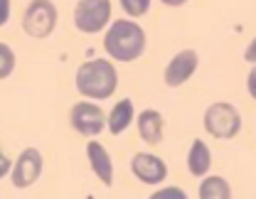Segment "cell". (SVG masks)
<instances>
[{"instance_id": "obj_9", "label": "cell", "mask_w": 256, "mask_h": 199, "mask_svg": "<svg viewBox=\"0 0 256 199\" xmlns=\"http://www.w3.org/2000/svg\"><path fill=\"white\" fill-rule=\"evenodd\" d=\"M130 172L136 175V180H140L143 185H162L168 177V165L153 153H136L130 158Z\"/></svg>"}, {"instance_id": "obj_7", "label": "cell", "mask_w": 256, "mask_h": 199, "mask_svg": "<svg viewBox=\"0 0 256 199\" xmlns=\"http://www.w3.org/2000/svg\"><path fill=\"white\" fill-rule=\"evenodd\" d=\"M42 167H44V160H42V153L37 148H25L15 165H12V172H10V180H12V187L15 190H28L32 187L40 175H42Z\"/></svg>"}, {"instance_id": "obj_16", "label": "cell", "mask_w": 256, "mask_h": 199, "mask_svg": "<svg viewBox=\"0 0 256 199\" xmlns=\"http://www.w3.org/2000/svg\"><path fill=\"white\" fill-rule=\"evenodd\" d=\"M0 76L2 79H8L10 74H12V69H15V52L10 49V44L8 42H2L0 44Z\"/></svg>"}, {"instance_id": "obj_14", "label": "cell", "mask_w": 256, "mask_h": 199, "mask_svg": "<svg viewBox=\"0 0 256 199\" xmlns=\"http://www.w3.org/2000/svg\"><path fill=\"white\" fill-rule=\"evenodd\" d=\"M200 199H229L232 197V187L229 182L220 177V175H212V177H204L202 185H200Z\"/></svg>"}, {"instance_id": "obj_13", "label": "cell", "mask_w": 256, "mask_h": 199, "mask_svg": "<svg viewBox=\"0 0 256 199\" xmlns=\"http://www.w3.org/2000/svg\"><path fill=\"white\" fill-rule=\"evenodd\" d=\"M136 121V108H133V101L130 99H121L108 113V131L114 135H121L128 126Z\"/></svg>"}, {"instance_id": "obj_15", "label": "cell", "mask_w": 256, "mask_h": 199, "mask_svg": "<svg viewBox=\"0 0 256 199\" xmlns=\"http://www.w3.org/2000/svg\"><path fill=\"white\" fill-rule=\"evenodd\" d=\"M118 2H121V7H124V12L128 17H143L150 10L153 0H118Z\"/></svg>"}, {"instance_id": "obj_8", "label": "cell", "mask_w": 256, "mask_h": 199, "mask_svg": "<svg viewBox=\"0 0 256 199\" xmlns=\"http://www.w3.org/2000/svg\"><path fill=\"white\" fill-rule=\"evenodd\" d=\"M197 64H200V57H197L194 49H182V52H178V54L168 62L165 71H162L165 86L178 89V86L188 84L192 79V74L197 71Z\"/></svg>"}, {"instance_id": "obj_20", "label": "cell", "mask_w": 256, "mask_h": 199, "mask_svg": "<svg viewBox=\"0 0 256 199\" xmlns=\"http://www.w3.org/2000/svg\"><path fill=\"white\" fill-rule=\"evenodd\" d=\"M10 17V0H2V15H0V25H8Z\"/></svg>"}, {"instance_id": "obj_4", "label": "cell", "mask_w": 256, "mask_h": 199, "mask_svg": "<svg viewBox=\"0 0 256 199\" xmlns=\"http://www.w3.org/2000/svg\"><path fill=\"white\" fill-rule=\"evenodd\" d=\"M57 20H60V12L52 0H32L22 15V30L34 39H44L54 32Z\"/></svg>"}, {"instance_id": "obj_21", "label": "cell", "mask_w": 256, "mask_h": 199, "mask_svg": "<svg viewBox=\"0 0 256 199\" xmlns=\"http://www.w3.org/2000/svg\"><path fill=\"white\" fill-rule=\"evenodd\" d=\"M8 172H12V167H10V158H8V155H5V153H2V170H0V175H2V177H5V175H8Z\"/></svg>"}, {"instance_id": "obj_22", "label": "cell", "mask_w": 256, "mask_h": 199, "mask_svg": "<svg viewBox=\"0 0 256 199\" xmlns=\"http://www.w3.org/2000/svg\"><path fill=\"white\" fill-rule=\"evenodd\" d=\"M162 5H168V7H182L188 0H160Z\"/></svg>"}, {"instance_id": "obj_1", "label": "cell", "mask_w": 256, "mask_h": 199, "mask_svg": "<svg viewBox=\"0 0 256 199\" xmlns=\"http://www.w3.org/2000/svg\"><path fill=\"white\" fill-rule=\"evenodd\" d=\"M74 84L84 99L104 101L114 96L118 86V74L111 59H89L76 69Z\"/></svg>"}, {"instance_id": "obj_11", "label": "cell", "mask_w": 256, "mask_h": 199, "mask_svg": "<svg viewBox=\"0 0 256 199\" xmlns=\"http://www.w3.org/2000/svg\"><path fill=\"white\" fill-rule=\"evenodd\" d=\"M136 126H138V135L143 143L148 145H160L162 135H165V121L156 108H146L136 116Z\"/></svg>"}, {"instance_id": "obj_6", "label": "cell", "mask_w": 256, "mask_h": 199, "mask_svg": "<svg viewBox=\"0 0 256 199\" xmlns=\"http://www.w3.org/2000/svg\"><path fill=\"white\" fill-rule=\"evenodd\" d=\"M69 123L72 128L86 138H96L104 128H108V118L104 116V111L92 103V101H82V103H74L72 111H69Z\"/></svg>"}, {"instance_id": "obj_3", "label": "cell", "mask_w": 256, "mask_h": 199, "mask_svg": "<svg viewBox=\"0 0 256 199\" xmlns=\"http://www.w3.org/2000/svg\"><path fill=\"white\" fill-rule=\"evenodd\" d=\"M202 123H204V131L210 133L212 138H217V140H232L242 131V113H239V108L234 103L217 101V103H212L204 111Z\"/></svg>"}, {"instance_id": "obj_2", "label": "cell", "mask_w": 256, "mask_h": 199, "mask_svg": "<svg viewBox=\"0 0 256 199\" xmlns=\"http://www.w3.org/2000/svg\"><path fill=\"white\" fill-rule=\"evenodd\" d=\"M104 49L116 62H136L146 52V32L133 20H116L104 34Z\"/></svg>"}, {"instance_id": "obj_17", "label": "cell", "mask_w": 256, "mask_h": 199, "mask_svg": "<svg viewBox=\"0 0 256 199\" xmlns=\"http://www.w3.org/2000/svg\"><path fill=\"white\" fill-rule=\"evenodd\" d=\"M165 197H172V199H185L188 195L180 190V187H165V190H156L153 192V199H165Z\"/></svg>"}, {"instance_id": "obj_18", "label": "cell", "mask_w": 256, "mask_h": 199, "mask_svg": "<svg viewBox=\"0 0 256 199\" xmlns=\"http://www.w3.org/2000/svg\"><path fill=\"white\" fill-rule=\"evenodd\" d=\"M246 91H249V96L256 101V64H252V71H249V76H246Z\"/></svg>"}, {"instance_id": "obj_12", "label": "cell", "mask_w": 256, "mask_h": 199, "mask_svg": "<svg viewBox=\"0 0 256 199\" xmlns=\"http://www.w3.org/2000/svg\"><path fill=\"white\" fill-rule=\"evenodd\" d=\"M212 167V153L207 148L204 140L194 138L190 145V153H188V170H190L192 177H204Z\"/></svg>"}, {"instance_id": "obj_5", "label": "cell", "mask_w": 256, "mask_h": 199, "mask_svg": "<svg viewBox=\"0 0 256 199\" xmlns=\"http://www.w3.org/2000/svg\"><path fill=\"white\" fill-rule=\"evenodd\" d=\"M111 25V0H79L74 7V27L84 34H96Z\"/></svg>"}, {"instance_id": "obj_10", "label": "cell", "mask_w": 256, "mask_h": 199, "mask_svg": "<svg viewBox=\"0 0 256 199\" xmlns=\"http://www.w3.org/2000/svg\"><path fill=\"white\" fill-rule=\"evenodd\" d=\"M86 158H89L92 172L101 180V185L104 187H111L114 185V160H111L108 150L98 140H89L86 143Z\"/></svg>"}, {"instance_id": "obj_19", "label": "cell", "mask_w": 256, "mask_h": 199, "mask_svg": "<svg viewBox=\"0 0 256 199\" xmlns=\"http://www.w3.org/2000/svg\"><path fill=\"white\" fill-rule=\"evenodd\" d=\"M244 62H249V64H256V37L246 44V49H244Z\"/></svg>"}]
</instances>
